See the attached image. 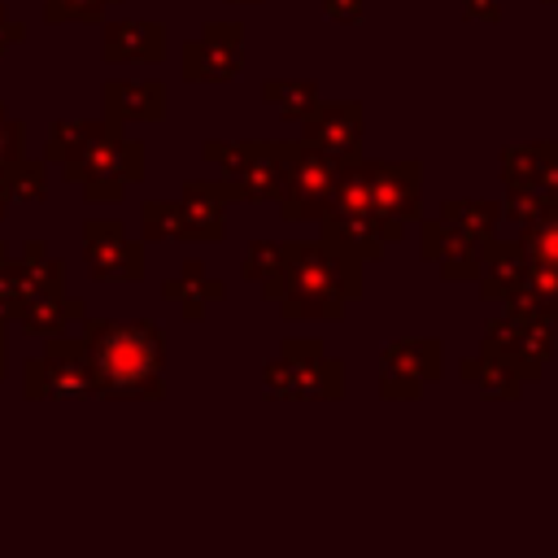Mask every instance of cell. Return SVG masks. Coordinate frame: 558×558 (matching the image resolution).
<instances>
[{
	"mask_svg": "<svg viewBox=\"0 0 558 558\" xmlns=\"http://www.w3.org/2000/svg\"><path fill=\"white\" fill-rule=\"evenodd\" d=\"M362 257L340 248L336 240H283L279 266L262 279V296L279 305L288 323L301 318H323L336 323L344 318L349 301L362 296Z\"/></svg>",
	"mask_w": 558,
	"mask_h": 558,
	"instance_id": "cell-1",
	"label": "cell"
},
{
	"mask_svg": "<svg viewBox=\"0 0 558 558\" xmlns=\"http://www.w3.org/2000/svg\"><path fill=\"white\" fill-rule=\"evenodd\" d=\"M318 235L336 240L340 248H349L362 262H384V248L397 244L405 235V227L384 222L371 209V183H366V157L340 166V179L331 187V201L318 218Z\"/></svg>",
	"mask_w": 558,
	"mask_h": 558,
	"instance_id": "cell-2",
	"label": "cell"
},
{
	"mask_svg": "<svg viewBox=\"0 0 558 558\" xmlns=\"http://www.w3.org/2000/svg\"><path fill=\"white\" fill-rule=\"evenodd\" d=\"M262 392L270 401H340L344 392V362L323 353L314 336H288L279 357L262 366Z\"/></svg>",
	"mask_w": 558,
	"mask_h": 558,
	"instance_id": "cell-3",
	"label": "cell"
},
{
	"mask_svg": "<svg viewBox=\"0 0 558 558\" xmlns=\"http://www.w3.org/2000/svg\"><path fill=\"white\" fill-rule=\"evenodd\" d=\"M480 353L501 357L506 366L523 375V384H536L549 357L558 353V323L545 314H527V310H501L484 323Z\"/></svg>",
	"mask_w": 558,
	"mask_h": 558,
	"instance_id": "cell-4",
	"label": "cell"
},
{
	"mask_svg": "<svg viewBox=\"0 0 558 558\" xmlns=\"http://www.w3.org/2000/svg\"><path fill=\"white\" fill-rule=\"evenodd\" d=\"M96 362H100V379L113 392H157L161 340L148 323L144 327H113L100 336Z\"/></svg>",
	"mask_w": 558,
	"mask_h": 558,
	"instance_id": "cell-5",
	"label": "cell"
},
{
	"mask_svg": "<svg viewBox=\"0 0 558 558\" xmlns=\"http://www.w3.org/2000/svg\"><path fill=\"white\" fill-rule=\"evenodd\" d=\"M445 375V340L440 336H397L379 349V397L384 401H418L427 384Z\"/></svg>",
	"mask_w": 558,
	"mask_h": 558,
	"instance_id": "cell-6",
	"label": "cell"
},
{
	"mask_svg": "<svg viewBox=\"0 0 558 558\" xmlns=\"http://www.w3.org/2000/svg\"><path fill=\"white\" fill-rule=\"evenodd\" d=\"M336 179H340V161H331L296 140V153H292V166H288V179L279 192V214L288 222H318L331 201Z\"/></svg>",
	"mask_w": 558,
	"mask_h": 558,
	"instance_id": "cell-7",
	"label": "cell"
},
{
	"mask_svg": "<svg viewBox=\"0 0 558 558\" xmlns=\"http://www.w3.org/2000/svg\"><path fill=\"white\" fill-rule=\"evenodd\" d=\"M362 126H366V118H362L357 100H327V105L318 100L301 118V144L349 166L362 157Z\"/></svg>",
	"mask_w": 558,
	"mask_h": 558,
	"instance_id": "cell-8",
	"label": "cell"
},
{
	"mask_svg": "<svg viewBox=\"0 0 558 558\" xmlns=\"http://www.w3.org/2000/svg\"><path fill=\"white\" fill-rule=\"evenodd\" d=\"M371 209L392 222L410 227L423 218V166L418 161H366Z\"/></svg>",
	"mask_w": 558,
	"mask_h": 558,
	"instance_id": "cell-9",
	"label": "cell"
},
{
	"mask_svg": "<svg viewBox=\"0 0 558 558\" xmlns=\"http://www.w3.org/2000/svg\"><path fill=\"white\" fill-rule=\"evenodd\" d=\"M480 253H484V240H475V235H466V231H458L440 218H418V257L432 262L445 283L475 279Z\"/></svg>",
	"mask_w": 558,
	"mask_h": 558,
	"instance_id": "cell-10",
	"label": "cell"
},
{
	"mask_svg": "<svg viewBox=\"0 0 558 558\" xmlns=\"http://www.w3.org/2000/svg\"><path fill=\"white\" fill-rule=\"evenodd\" d=\"M240 52H244V26L235 22H214L205 26V39L187 44V78L192 83H227L240 74Z\"/></svg>",
	"mask_w": 558,
	"mask_h": 558,
	"instance_id": "cell-11",
	"label": "cell"
},
{
	"mask_svg": "<svg viewBox=\"0 0 558 558\" xmlns=\"http://www.w3.org/2000/svg\"><path fill=\"white\" fill-rule=\"evenodd\" d=\"M292 153H296V144H288V140L248 144L244 170L231 179L235 192H240V201H279L283 179H288V166H292Z\"/></svg>",
	"mask_w": 558,
	"mask_h": 558,
	"instance_id": "cell-12",
	"label": "cell"
},
{
	"mask_svg": "<svg viewBox=\"0 0 558 558\" xmlns=\"http://www.w3.org/2000/svg\"><path fill=\"white\" fill-rule=\"evenodd\" d=\"M523 275H527V253L519 240H484V253H480V270H475V283H480V296L484 301H506L510 292L523 288Z\"/></svg>",
	"mask_w": 558,
	"mask_h": 558,
	"instance_id": "cell-13",
	"label": "cell"
},
{
	"mask_svg": "<svg viewBox=\"0 0 558 558\" xmlns=\"http://www.w3.org/2000/svg\"><path fill=\"white\" fill-rule=\"evenodd\" d=\"M227 201H240V192H235L231 179H222V183H192L187 187V201L179 205L187 235L218 240L222 235V209H227Z\"/></svg>",
	"mask_w": 558,
	"mask_h": 558,
	"instance_id": "cell-14",
	"label": "cell"
},
{
	"mask_svg": "<svg viewBox=\"0 0 558 558\" xmlns=\"http://www.w3.org/2000/svg\"><path fill=\"white\" fill-rule=\"evenodd\" d=\"M458 375H462L484 401H519V397H523V375H519L514 366H506L501 357H488V353L462 357V362H458Z\"/></svg>",
	"mask_w": 558,
	"mask_h": 558,
	"instance_id": "cell-15",
	"label": "cell"
},
{
	"mask_svg": "<svg viewBox=\"0 0 558 558\" xmlns=\"http://www.w3.org/2000/svg\"><path fill=\"white\" fill-rule=\"evenodd\" d=\"M554 166H558V140H532V144L501 148V183H545Z\"/></svg>",
	"mask_w": 558,
	"mask_h": 558,
	"instance_id": "cell-16",
	"label": "cell"
},
{
	"mask_svg": "<svg viewBox=\"0 0 558 558\" xmlns=\"http://www.w3.org/2000/svg\"><path fill=\"white\" fill-rule=\"evenodd\" d=\"M506 310H527V314H545L558 323V270L554 266H541V262H527V275H523V288L510 292L501 301Z\"/></svg>",
	"mask_w": 558,
	"mask_h": 558,
	"instance_id": "cell-17",
	"label": "cell"
},
{
	"mask_svg": "<svg viewBox=\"0 0 558 558\" xmlns=\"http://www.w3.org/2000/svg\"><path fill=\"white\" fill-rule=\"evenodd\" d=\"M436 218L458 227V231H466V235H475V240H493V231L501 222V205L497 201H480V196H449Z\"/></svg>",
	"mask_w": 558,
	"mask_h": 558,
	"instance_id": "cell-18",
	"label": "cell"
},
{
	"mask_svg": "<svg viewBox=\"0 0 558 558\" xmlns=\"http://www.w3.org/2000/svg\"><path fill=\"white\" fill-rule=\"evenodd\" d=\"M262 100L279 109V118L301 122L314 105H318V83L314 78H266L262 83Z\"/></svg>",
	"mask_w": 558,
	"mask_h": 558,
	"instance_id": "cell-19",
	"label": "cell"
},
{
	"mask_svg": "<svg viewBox=\"0 0 558 558\" xmlns=\"http://www.w3.org/2000/svg\"><path fill=\"white\" fill-rule=\"evenodd\" d=\"M497 205H501V218L514 231H523V227H532L536 218L549 214V201H545V187L541 183H506V196Z\"/></svg>",
	"mask_w": 558,
	"mask_h": 558,
	"instance_id": "cell-20",
	"label": "cell"
},
{
	"mask_svg": "<svg viewBox=\"0 0 558 558\" xmlns=\"http://www.w3.org/2000/svg\"><path fill=\"white\" fill-rule=\"evenodd\" d=\"M519 244L527 253V262H541V266H554L558 270V209H549L545 218H536L532 227L519 231Z\"/></svg>",
	"mask_w": 558,
	"mask_h": 558,
	"instance_id": "cell-21",
	"label": "cell"
},
{
	"mask_svg": "<svg viewBox=\"0 0 558 558\" xmlns=\"http://www.w3.org/2000/svg\"><path fill=\"white\" fill-rule=\"evenodd\" d=\"M166 296H179L183 310H187V318H201L205 301H218V296H222V283L205 279V266H201V262H187V279H183V283H170Z\"/></svg>",
	"mask_w": 558,
	"mask_h": 558,
	"instance_id": "cell-22",
	"label": "cell"
},
{
	"mask_svg": "<svg viewBox=\"0 0 558 558\" xmlns=\"http://www.w3.org/2000/svg\"><path fill=\"white\" fill-rule=\"evenodd\" d=\"M279 248H283V244H275V240H253V244H248V253H244V266H240V270H244L248 279H257V283H262V279L279 266Z\"/></svg>",
	"mask_w": 558,
	"mask_h": 558,
	"instance_id": "cell-23",
	"label": "cell"
},
{
	"mask_svg": "<svg viewBox=\"0 0 558 558\" xmlns=\"http://www.w3.org/2000/svg\"><path fill=\"white\" fill-rule=\"evenodd\" d=\"M323 13H327V22L357 26V22H362V13H366V0H323Z\"/></svg>",
	"mask_w": 558,
	"mask_h": 558,
	"instance_id": "cell-24",
	"label": "cell"
},
{
	"mask_svg": "<svg viewBox=\"0 0 558 558\" xmlns=\"http://www.w3.org/2000/svg\"><path fill=\"white\" fill-rule=\"evenodd\" d=\"M458 9H462L466 22H480V26L501 22V0H458Z\"/></svg>",
	"mask_w": 558,
	"mask_h": 558,
	"instance_id": "cell-25",
	"label": "cell"
},
{
	"mask_svg": "<svg viewBox=\"0 0 558 558\" xmlns=\"http://www.w3.org/2000/svg\"><path fill=\"white\" fill-rule=\"evenodd\" d=\"M541 4H549V9H558V0H541Z\"/></svg>",
	"mask_w": 558,
	"mask_h": 558,
	"instance_id": "cell-26",
	"label": "cell"
},
{
	"mask_svg": "<svg viewBox=\"0 0 558 558\" xmlns=\"http://www.w3.org/2000/svg\"><path fill=\"white\" fill-rule=\"evenodd\" d=\"M235 4H257V0H235Z\"/></svg>",
	"mask_w": 558,
	"mask_h": 558,
	"instance_id": "cell-27",
	"label": "cell"
}]
</instances>
